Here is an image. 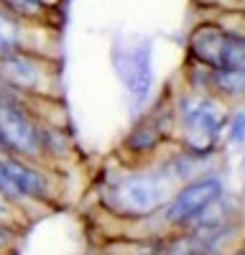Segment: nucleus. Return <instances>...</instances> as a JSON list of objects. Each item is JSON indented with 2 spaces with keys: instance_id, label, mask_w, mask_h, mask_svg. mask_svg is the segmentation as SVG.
<instances>
[{
  "instance_id": "5",
  "label": "nucleus",
  "mask_w": 245,
  "mask_h": 255,
  "mask_svg": "<svg viewBox=\"0 0 245 255\" xmlns=\"http://www.w3.org/2000/svg\"><path fill=\"white\" fill-rule=\"evenodd\" d=\"M222 199V181L217 176H202L184 184L176 194L163 204V220L174 227L197 222L202 212H207L215 202Z\"/></svg>"
},
{
  "instance_id": "9",
  "label": "nucleus",
  "mask_w": 245,
  "mask_h": 255,
  "mask_svg": "<svg viewBox=\"0 0 245 255\" xmlns=\"http://www.w3.org/2000/svg\"><path fill=\"white\" fill-rule=\"evenodd\" d=\"M72 138L61 125L41 120V153H44V163L54 168V163H64L72 158Z\"/></svg>"
},
{
  "instance_id": "6",
  "label": "nucleus",
  "mask_w": 245,
  "mask_h": 255,
  "mask_svg": "<svg viewBox=\"0 0 245 255\" xmlns=\"http://www.w3.org/2000/svg\"><path fill=\"white\" fill-rule=\"evenodd\" d=\"M5 166H8L10 176L15 179L18 189L23 191V197L31 204L51 207L56 202V186H54L49 166L20 158V156H5Z\"/></svg>"
},
{
  "instance_id": "13",
  "label": "nucleus",
  "mask_w": 245,
  "mask_h": 255,
  "mask_svg": "<svg viewBox=\"0 0 245 255\" xmlns=\"http://www.w3.org/2000/svg\"><path fill=\"white\" fill-rule=\"evenodd\" d=\"M220 69H240L245 72V33L228 31L220 54Z\"/></svg>"
},
{
  "instance_id": "12",
  "label": "nucleus",
  "mask_w": 245,
  "mask_h": 255,
  "mask_svg": "<svg viewBox=\"0 0 245 255\" xmlns=\"http://www.w3.org/2000/svg\"><path fill=\"white\" fill-rule=\"evenodd\" d=\"M210 92L220 100H235L245 95V72L240 69H212Z\"/></svg>"
},
{
  "instance_id": "4",
  "label": "nucleus",
  "mask_w": 245,
  "mask_h": 255,
  "mask_svg": "<svg viewBox=\"0 0 245 255\" xmlns=\"http://www.w3.org/2000/svg\"><path fill=\"white\" fill-rule=\"evenodd\" d=\"M113 69L122 82L130 100L138 105L146 102L153 90V44L138 41V44H113Z\"/></svg>"
},
{
  "instance_id": "2",
  "label": "nucleus",
  "mask_w": 245,
  "mask_h": 255,
  "mask_svg": "<svg viewBox=\"0 0 245 255\" xmlns=\"http://www.w3.org/2000/svg\"><path fill=\"white\" fill-rule=\"evenodd\" d=\"M0 79L28 100H46L54 97L59 90V72L54 56L28 46H18L0 54Z\"/></svg>"
},
{
  "instance_id": "7",
  "label": "nucleus",
  "mask_w": 245,
  "mask_h": 255,
  "mask_svg": "<svg viewBox=\"0 0 245 255\" xmlns=\"http://www.w3.org/2000/svg\"><path fill=\"white\" fill-rule=\"evenodd\" d=\"M225 36H228V28H222L220 23H212V20L197 23L187 38L189 61H197L207 69H220V54H222Z\"/></svg>"
},
{
  "instance_id": "16",
  "label": "nucleus",
  "mask_w": 245,
  "mask_h": 255,
  "mask_svg": "<svg viewBox=\"0 0 245 255\" xmlns=\"http://www.w3.org/2000/svg\"><path fill=\"white\" fill-rule=\"evenodd\" d=\"M228 133H230V143H245V113H235L228 120Z\"/></svg>"
},
{
  "instance_id": "14",
  "label": "nucleus",
  "mask_w": 245,
  "mask_h": 255,
  "mask_svg": "<svg viewBox=\"0 0 245 255\" xmlns=\"http://www.w3.org/2000/svg\"><path fill=\"white\" fill-rule=\"evenodd\" d=\"M0 197H5L13 207H18L20 212H26V207L31 204L26 197H23V191L18 189L15 179L10 176L8 171V166H5V156H0Z\"/></svg>"
},
{
  "instance_id": "1",
  "label": "nucleus",
  "mask_w": 245,
  "mask_h": 255,
  "mask_svg": "<svg viewBox=\"0 0 245 255\" xmlns=\"http://www.w3.org/2000/svg\"><path fill=\"white\" fill-rule=\"evenodd\" d=\"M100 202L115 217L125 220L151 217L153 212L163 209V204H166V184L158 174L130 171L115 176L110 184L102 186Z\"/></svg>"
},
{
  "instance_id": "10",
  "label": "nucleus",
  "mask_w": 245,
  "mask_h": 255,
  "mask_svg": "<svg viewBox=\"0 0 245 255\" xmlns=\"http://www.w3.org/2000/svg\"><path fill=\"white\" fill-rule=\"evenodd\" d=\"M0 8L8 10L15 18H20L28 26L54 28V20H56V10L44 5L41 0H0Z\"/></svg>"
},
{
  "instance_id": "18",
  "label": "nucleus",
  "mask_w": 245,
  "mask_h": 255,
  "mask_svg": "<svg viewBox=\"0 0 245 255\" xmlns=\"http://www.w3.org/2000/svg\"><path fill=\"white\" fill-rule=\"evenodd\" d=\"M41 3H44V5H49V8H54V10H59L64 0H41Z\"/></svg>"
},
{
  "instance_id": "11",
  "label": "nucleus",
  "mask_w": 245,
  "mask_h": 255,
  "mask_svg": "<svg viewBox=\"0 0 245 255\" xmlns=\"http://www.w3.org/2000/svg\"><path fill=\"white\" fill-rule=\"evenodd\" d=\"M33 28H41V26H28L23 23L20 18L10 15L8 10L0 8V54L3 51H10V49H18V46H31V41H28V33Z\"/></svg>"
},
{
  "instance_id": "3",
  "label": "nucleus",
  "mask_w": 245,
  "mask_h": 255,
  "mask_svg": "<svg viewBox=\"0 0 245 255\" xmlns=\"http://www.w3.org/2000/svg\"><path fill=\"white\" fill-rule=\"evenodd\" d=\"M176 113L184 128V148L192 156H207L215 151V143L230 120L222 113L220 100L204 92L184 95L176 105Z\"/></svg>"
},
{
  "instance_id": "17",
  "label": "nucleus",
  "mask_w": 245,
  "mask_h": 255,
  "mask_svg": "<svg viewBox=\"0 0 245 255\" xmlns=\"http://www.w3.org/2000/svg\"><path fill=\"white\" fill-rule=\"evenodd\" d=\"M0 156H13V148L8 143V135L3 130V125H0Z\"/></svg>"
},
{
  "instance_id": "8",
  "label": "nucleus",
  "mask_w": 245,
  "mask_h": 255,
  "mask_svg": "<svg viewBox=\"0 0 245 255\" xmlns=\"http://www.w3.org/2000/svg\"><path fill=\"white\" fill-rule=\"evenodd\" d=\"M166 123H163L161 113L153 110L151 115L146 118H140L130 130L125 133V138H122L120 143V151L122 153H128L133 158H146L151 156L156 148L163 143V138H166Z\"/></svg>"
},
{
  "instance_id": "15",
  "label": "nucleus",
  "mask_w": 245,
  "mask_h": 255,
  "mask_svg": "<svg viewBox=\"0 0 245 255\" xmlns=\"http://www.w3.org/2000/svg\"><path fill=\"white\" fill-rule=\"evenodd\" d=\"M20 240V227L0 222V255H13Z\"/></svg>"
}]
</instances>
